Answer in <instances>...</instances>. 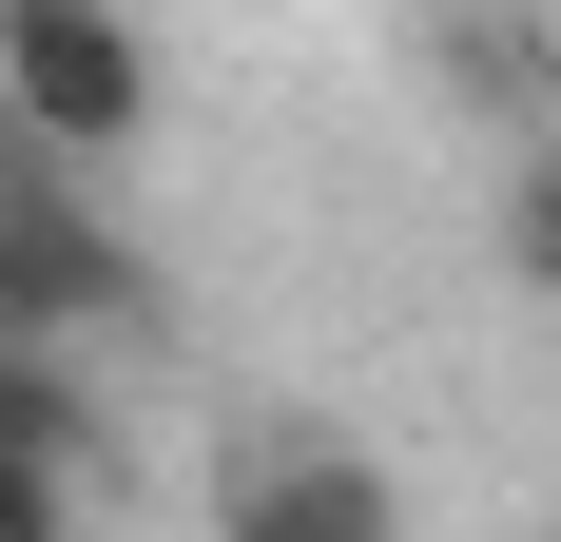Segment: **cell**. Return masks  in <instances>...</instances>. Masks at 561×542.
<instances>
[{"instance_id": "obj_4", "label": "cell", "mask_w": 561, "mask_h": 542, "mask_svg": "<svg viewBox=\"0 0 561 542\" xmlns=\"http://www.w3.org/2000/svg\"><path fill=\"white\" fill-rule=\"evenodd\" d=\"M0 465H39V485L98 465V387H78V349H20V329H0Z\"/></svg>"}, {"instance_id": "obj_2", "label": "cell", "mask_w": 561, "mask_h": 542, "mask_svg": "<svg viewBox=\"0 0 561 542\" xmlns=\"http://www.w3.org/2000/svg\"><path fill=\"white\" fill-rule=\"evenodd\" d=\"M136 310H156L136 233H116L78 174H20V194H0V329H20V349H78V329H136Z\"/></svg>"}, {"instance_id": "obj_7", "label": "cell", "mask_w": 561, "mask_h": 542, "mask_svg": "<svg viewBox=\"0 0 561 542\" xmlns=\"http://www.w3.org/2000/svg\"><path fill=\"white\" fill-rule=\"evenodd\" d=\"M20 174H39V156H20V116H0V194H20Z\"/></svg>"}, {"instance_id": "obj_1", "label": "cell", "mask_w": 561, "mask_h": 542, "mask_svg": "<svg viewBox=\"0 0 561 542\" xmlns=\"http://www.w3.org/2000/svg\"><path fill=\"white\" fill-rule=\"evenodd\" d=\"M0 116H20L39 174L136 156V136H156V39H136L116 0H0Z\"/></svg>"}, {"instance_id": "obj_6", "label": "cell", "mask_w": 561, "mask_h": 542, "mask_svg": "<svg viewBox=\"0 0 561 542\" xmlns=\"http://www.w3.org/2000/svg\"><path fill=\"white\" fill-rule=\"evenodd\" d=\"M0 542H78V485H39V465H0Z\"/></svg>"}, {"instance_id": "obj_3", "label": "cell", "mask_w": 561, "mask_h": 542, "mask_svg": "<svg viewBox=\"0 0 561 542\" xmlns=\"http://www.w3.org/2000/svg\"><path fill=\"white\" fill-rule=\"evenodd\" d=\"M214 542H407V504H388V465H368V445H252V465H232L214 485Z\"/></svg>"}, {"instance_id": "obj_5", "label": "cell", "mask_w": 561, "mask_h": 542, "mask_svg": "<svg viewBox=\"0 0 561 542\" xmlns=\"http://www.w3.org/2000/svg\"><path fill=\"white\" fill-rule=\"evenodd\" d=\"M504 271L561 310V136H523V174H504Z\"/></svg>"}]
</instances>
